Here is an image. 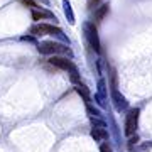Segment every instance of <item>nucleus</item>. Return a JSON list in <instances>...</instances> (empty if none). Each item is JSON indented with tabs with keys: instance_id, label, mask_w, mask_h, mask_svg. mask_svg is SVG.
Returning <instances> with one entry per match:
<instances>
[{
	"instance_id": "obj_1",
	"label": "nucleus",
	"mask_w": 152,
	"mask_h": 152,
	"mask_svg": "<svg viewBox=\"0 0 152 152\" xmlns=\"http://www.w3.org/2000/svg\"><path fill=\"white\" fill-rule=\"evenodd\" d=\"M48 63L51 66H54L58 69H63V71H68L69 73V78L73 83H80V73L76 69V66L73 64V61H69L68 58H63V56H51L48 59Z\"/></svg>"
},
{
	"instance_id": "obj_2",
	"label": "nucleus",
	"mask_w": 152,
	"mask_h": 152,
	"mask_svg": "<svg viewBox=\"0 0 152 152\" xmlns=\"http://www.w3.org/2000/svg\"><path fill=\"white\" fill-rule=\"evenodd\" d=\"M37 51L41 54H46V56H71V51L69 48H66L64 44H59L56 41H42V42L37 46Z\"/></svg>"
},
{
	"instance_id": "obj_3",
	"label": "nucleus",
	"mask_w": 152,
	"mask_h": 152,
	"mask_svg": "<svg viewBox=\"0 0 152 152\" xmlns=\"http://www.w3.org/2000/svg\"><path fill=\"white\" fill-rule=\"evenodd\" d=\"M139 115H140L139 108L129 110V113L125 115V135L127 137H132L135 134L137 125H139Z\"/></svg>"
},
{
	"instance_id": "obj_4",
	"label": "nucleus",
	"mask_w": 152,
	"mask_h": 152,
	"mask_svg": "<svg viewBox=\"0 0 152 152\" xmlns=\"http://www.w3.org/2000/svg\"><path fill=\"white\" fill-rule=\"evenodd\" d=\"M85 37H86L90 48L95 53H100V39H98V31H96V26L95 24H91V22H86L85 24Z\"/></svg>"
},
{
	"instance_id": "obj_5",
	"label": "nucleus",
	"mask_w": 152,
	"mask_h": 152,
	"mask_svg": "<svg viewBox=\"0 0 152 152\" xmlns=\"http://www.w3.org/2000/svg\"><path fill=\"white\" fill-rule=\"evenodd\" d=\"M31 34L32 36H46V34H54V36H61L63 31L56 26H51V24H36L31 27Z\"/></svg>"
},
{
	"instance_id": "obj_6",
	"label": "nucleus",
	"mask_w": 152,
	"mask_h": 152,
	"mask_svg": "<svg viewBox=\"0 0 152 152\" xmlns=\"http://www.w3.org/2000/svg\"><path fill=\"white\" fill-rule=\"evenodd\" d=\"M91 137L95 139V142H103L108 137V134H107L103 125H98V127H93L91 129Z\"/></svg>"
},
{
	"instance_id": "obj_7",
	"label": "nucleus",
	"mask_w": 152,
	"mask_h": 152,
	"mask_svg": "<svg viewBox=\"0 0 152 152\" xmlns=\"http://www.w3.org/2000/svg\"><path fill=\"white\" fill-rule=\"evenodd\" d=\"M32 19L34 20H42V19H54L56 17L51 14L49 10H42V9H37V10H32Z\"/></svg>"
},
{
	"instance_id": "obj_8",
	"label": "nucleus",
	"mask_w": 152,
	"mask_h": 152,
	"mask_svg": "<svg viewBox=\"0 0 152 152\" xmlns=\"http://www.w3.org/2000/svg\"><path fill=\"white\" fill-rule=\"evenodd\" d=\"M76 91H78V95H80V96H81L86 103H90V102H91V93H90V90H88L85 85L78 83V85H76Z\"/></svg>"
},
{
	"instance_id": "obj_9",
	"label": "nucleus",
	"mask_w": 152,
	"mask_h": 152,
	"mask_svg": "<svg viewBox=\"0 0 152 152\" xmlns=\"http://www.w3.org/2000/svg\"><path fill=\"white\" fill-rule=\"evenodd\" d=\"M107 14H108V4H103V5L96 7V12H95V22H102Z\"/></svg>"
},
{
	"instance_id": "obj_10",
	"label": "nucleus",
	"mask_w": 152,
	"mask_h": 152,
	"mask_svg": "<svg viewBox=\"0 0 152 152\" xmlns=\"http://www.w3.org/2000/svg\"><path fill=\"white\" fill-rule=\"evenodd\" d=\"M112 95H113V98H115V103H117V108H122V107H125V105H127V102H125V98H124V96H120V95H118V91H117V88H113V90H112Z\"/></svg>"
},
{
	"instance_id": "obj_11",
	"label": "nucleus",
	"mask_w": 152,
	"mask_h": 152,
	"mask_svg": "<svg viewBox=\"0 0 152 152\" xmlns=\"http://www.w3.org/2000/svg\"><path fill=\"white\" fill-rule=\"evenodd\" d=\"M20 4H22V5H26V7H29L31 10H37V9H41L34 0H20Z\"/></svg>"
},
{
	"instance_id": "obj_12",
	"label": "nucleus",
	"mask_w": 152,
	"mask_h": 152,
	"mask_svg": "<svg viewBox=\"0 0 152 152\" xmlns=\"http://www.w3.org/2000/svg\"><path fill=\"white\" fill-rule=\"evenodd\" d=\"M63 4H64V12H66V15H69V22L73 24L75 20H73V14H71V5H69V2H68V0H64Z\"/></svg>"
},
{
	"instance_id": "obj_13",
	"label": "nucleus",
	"mask_w": 152,
	"mask_h": 152,
	"mask_svg": "<svg viewBox=\"0 0 152 152\" xmlns=\"http://www.w3.org/2000/svg\"><path fill=\"white\" fill-rule=\"evenodd\" d=\"M100 2H102V0H90V2H88V7H90V9H96Z\"/></svg>"
},
{
	"instance_id": "obj_14",
	"label": "nucleus",
	"mask_w": 152,
	"mask_h": 152,
	"mask_svg": "<svg viewBox=\"0 0 152 152\" xmlns=\"http://www.w3.org/2000/svg\"><path fill=\"white\" fill-rule=\"evenodd\" d=\"M100 152H112V149H110V147L107 145V144H103V145L100 147Z\"/></svg>"
}]
</instances>
